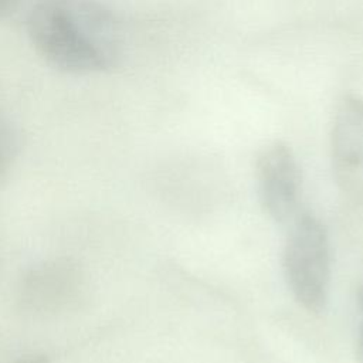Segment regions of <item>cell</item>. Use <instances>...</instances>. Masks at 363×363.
Returning <instances> with one entry per match:
<instances>
[{"mask_svg":"<svg viewBox=\"0 0 363 363\" xmlns=\"http://www.w3.org/2000/svg\"><path fill=\"white\" fill-rule=\"evenodd\" d=\"M27 33L50 65L71 74L111 69L123 50L119 20L96 0H38L28 13Z\"/></svg>","mask_w":363,"mask_h":363,"instance_id":"1","label":"cell"},{"mask_svg":"<svg viewBox=\"0 0 363 363\" xmlns=\"http://www.w3.org/2000/svg\"><path fill=\"white\" fill-rule=\"evenodd\" d=\"M284 275L295 301L309 313H320L330 285V244L325 225L313 214L296 216L282 254Z\"/></svg>","mask_w":363,"mask_h":363,"instance_id":"2","label":"cell"},{"mask_svg":"<svg viewBox=\"0 0 363 363\" xmlns=\"http://www.w3.org/2000/svg\"><path fill=\"white\" fill-rule=\"evenodd\" d=\"M257 194L264 211L277 223L298 216L302 176L291 147L282 142L265 146L255 163Z\"/></svg>","mask_w":363,"mask_h":363,"instance_id":"3","label":"cell"},{"mask_svg":"<svg viewBox=\"0 0 363 363\" xmlns=\"http://www.w3.org/2000/svg\"><path fill=\"white\" fill-rule=\"evenodd\" d=\"M330 156L335 180L343 194L363 207V98L346 95L337 104Z\"/></svg>","mask_w":363,"mask_h":363,"instance_id":"4","label":"cell"},{"mask_svg":"<svg viewBox=\"0 0 363 363\" xmlns=\"http://www.w3.org/2000/svg\"><path fill=\"white\" fill-rule=\"evenodd\" d=\"M359 329H357V342H356V354L363 363V288L359 294Z\"/></svg>","mask_w":363,"mask_h":363,"instance_id":"5","label":"cell"},{"mask_svg":"<svg viewBox=\"0 0 363 363\" xmlns=\"http://www.w3.org/2000/svg\"><path fill=\"white\" fill-rule=\"evenodd\" d=\"M6 155H7L6 140H4V138H3L1 133H0V169H1V166H3V163H4V160H6Z\"/></svg>","mask_w":363,"mask_h":363,"instance_id":"6","label":"cell"},{"mask_svg":"<svg viewBox=\"0 0 363 363\" xmlns=\"http://www.w3.org/2000/svg\"><path fill=\"white\" fill-rule=\"evenodd\" d=\"M18 363H47V359L45 357H31V359H26V360H21Z\"/></svg>","mask_w":363,"mask_h":363,"instance_id":"7","label":"cell"},{"mask_svg":"<svg viewBox=\"0 0 363 363\" xmlns=\"http://www.w3.org/2000/svg\"><path fill=\"white\" fill-rule=\"evenodd\" d=\"M3 1H4V0H0V4H1V3H3Z\"/></svg>","mask_w":363,"mask_h":363,"instance_id":"8","label":"cell"}]
</instances>
